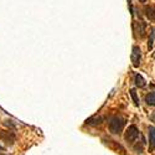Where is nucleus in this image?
<instances>
[{"mask_svg": "<svg viewBox=\"0 0 155 155\" xmlns=\"http://www.w3.org/2000/svg\"><path fill=\"white\" fill-rule=\"evenodd\" d=\"M153 57H154V58H155V52H154V54H153Z\"/></svg>", "mask_w": 155, "mask_h": 155, "instance_id": "obj_15", "label": "nucleus"}, {"mask_svg": "<svg viewBox=\"0 0 155 155\" xmlns=\"http://www.w3.org/2000/svg\"><path fill=\"white\" fill-rule=\"evenodd\" d=\"M150 120H151V122H154V123H155V112H153V114H151V115H150Z\"/></svg>", "mask_w": 155, "mask_h": 155, "instance_id": "obj_13", "label": "nucleus"}, {"mask_svg": "<svg viewBox=\"0 0 155 155\" xmlns=\"http://www.w3.org/2000/svg\"><path fill=\"white\" fill-rule=\"evenodd\" d=\"M124 127H125V119L117 115V117H113L109 122V132L112 134H120Z\"/></svg>", "mask_w": 155, "mask_h": 155, "instance_id": "obj_1", "label": "nucleus"}, {"mask_svg": "<svg viewBox=\"0 0 155 155\" xmlns=\"http://www.w3.org/2000/svg\"><path fill=\"white\" fill-rule=\"evenodd\" d=\"M148 130H149V151H153L155 149V127L150 125Z\"/></svg>", "mask_w": 155, "mask_h": 155, "instance_id": "obj_5", "label": "nucleus"}, {"mask_svg": "<svg viewBox=\"0 0 155 155\" xmlns=\"http://www.w3.org/2000/svg\"><path fill=\"white\" fill-rule=\"evenodd\" d=\"M102 122H103V118L102 117H92V118H89V119L86 120V123L89 124V125H98Z\"/></svg>", "mask_w": 155, "mask_h": 155, "instance_id": "obj_9", "label": "nucleus"}, {"mask_svg": "<svg viewBox=\"0 0 155 155\" xmlns=\"http://www.w3.org/2000/svg\"><path fill=\"white\" fill-rule=\"evenodd\" d=\"M139 2H140V3H145V2H147V0H139Z\"/></svg>", "mask_w": 155, "mask_h": 155, "instance_id": "obj_14", "label": "nucleus"}, {"mask_svg": "<svg viewBox=\"0 0 155 155\" xmlns=\"http://www.w3.org/2000/svg\"><path fill=\"white\" fill-rule=\"evenodd\" d=\"M139 129L135 127V125H129L128 129H127V132H125V140L128 141V143H133V141L137 140V138L139 137Z\"/></svg>", "mask_w": 155, "mask_h": 155, "instance_id": "obj_2", "label": "nucleus"}, {"mask_svg": "<svg viewBox=\"0 0 155 155\" xmlns=\"http://www.w3.org/2000/svg\"><path fill=\"white\" fill-rule=\"evenodd\" d=\"M154 38H155V29H151V32L149 35V41H148V50L153 48V44H154Z\"/></svg>", "mask_w": 155, "mask_h": 155, "instance_id": "obj_11", "label": "nucleus"}, {"mask_svg": "<svg viewBox=\"0 0 155 155\" xmlns=\"http://www.w3.org/2000/svg\"><path fill=\"white\" fill-rule=\"evenodd\" d=\"M145 15H147V18H148L149 20L154 21V20H155V9H154L153 6L145 8Z\"/></svg>", "mask_w": 155, "mask_h": 155, "instance_id": "obj_8", "label": "nucleus"}, {"mask_svg": "<svg viewBox=\"0 0 155 155\" xmlns=\"http://www.w3.org/2000/svg\"><path fill=\"white\" fill-rule=\"evenodd\" d=\"M0 139H2L5 144L12 145L16 140V135L10 130H4V132H0Z\"/></svg>", "mask_w": 155, "mask_h": 155, "instance_id": "obj_3", "label": "nucleus"}, {"mask_svg": "<svg viewBox=\"0 0 155 155\" xmlns=\"http://www.w3.org/2000/svg\"><path fill=\"white\" fill-rule=\"evenodd\" d=\"M145 102L148 106H155V93L150 92L145 96Z\"/></svg>", "mask_w": 155, "mask_h": 155, "instance_id": "obj_10", "label": "nucleus"}, {"mask_svg": "<svg viewBox=\"0 0 155 155\" xmlns=\"http://www.w3.org/2000/svg\"><path fill=\"white\" fill-rule=\"evenodd\" d=\"M145 84H147V82L143 78V76L141 74H135V86L139 87V88H143V87H145Z\"/></svg>", "mask_w": 155, "mask_h": 155, "instance_id": "obj_7", "label": "nucleus"}, {"mask_svg": "<svg viewBox=\"0 0 155 155\" xmlns=\"http://www.w3.org/2000/svg\"><path fill=\"white\" fill-rule=\"evenodd\" d=\"M134 26H137V31H138V34H139V37L140 38H143V37H145V35H147V32H145V28H147V25H145V22L144 21H141V20H139Z\"/></svg>", "mask_w": 155, "mask_h": 155, "instance_id": "obj_6", "label": "nucleus"}, {"mask_svg": "<svg viewBox=\"0 0 155 155\" xmlns=\"http://www.w3.org/2000/svg\"><path fill=\"white\" fill-rule=\"evenodd\" d=\"M132 62L134 67H139L141 62V51L138 46H133V52H132Z\"/></svg>", "mask_w": 155, "mask_h": 155, "instance_id": "obj_4", "label": "nucleus"}, {"mask_svg": "<svg viewBox=\"0 0 155 155\" xmlns=\"http://www.w3.org/2000/svg\"><path fill=\"white\" fill-rule=\"evenodd\" d=\"M130 96L133 98V102L137 107H139V98H138V94H137V91L135 89H130Z\"/></svg>", "mask_w": 155, "mask_h": 155, "instance_id": "obj_12", "label": "nucleus"}]
</instances>
